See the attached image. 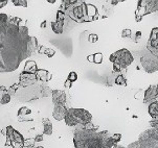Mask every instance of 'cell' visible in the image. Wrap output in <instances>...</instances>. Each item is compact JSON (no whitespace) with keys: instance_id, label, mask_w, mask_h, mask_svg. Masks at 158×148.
<instances>
[{"instance_id":"27","label":"cell","mask_w":158,"mask_h":148,"mask_svg":"<svg viewBox=\"0 0 158 148\" xmlns=\"http://www.w3.org/2000/svg\"><path fill=\"white\" fill-rule=\"evenodd\" d=\"M20 88V86H19V83L18 82H16V83H14V85H12L9 88V93L10 94V95H14L15 96V94H16V92L18 91V89Z\"/></svg>"},{"instance_id":"21","label":"cell","mask_w":158,"mask_h":148,"mask_svg":"<svg viewBox=\"0 0 158 148\" xmlns=\"http://www.w3.org/2000/svg\"><path fill=\"white\" fill-rule=\"evenodd\" d=\"M31 111L29 109H27L26 106H22V107H20L19 109V111H18L17 113V116H18V118L21 120L23 118V116H25V115H31Z\"/></svg>"},{"instance_id":"32","label":"cell","mask_w":158,"mask_h":148,"mask_svg":"<svg viewBox=\"0 0 158 148\" xmlns=\"http://www.w3.org/2000/svg\"><path fill=\"white\" fill-rule=\"evenodd\" d=\"M131 30L130 29H128V28H126V29H124V30L122 31V37L123 38H130L131 37Z\"/></svg>"},{"instance_id":"29","label":"cell","mask_w":158,"mask_h":148,"mask_svg":"<svg viewBox=\"0 0 158 148\" xmlns=\"http://www.w3.org/2000/svg\"><path fill=\"white\" fill-rule=\"evenodd\" d=\"M77 78H79V76H77V72H74V71H71L70 73L68 74V77H67V79L70 80L71 82H76V80H77Z\"/></svg>"},{"instance_id":"15","label":"cell","mask_w":158,"mask_h":148,"mask_svg":"<svg viewBox=\"0 0 158 148\" xmlns=\"http://www.w3.org/2000/svg\"><path fill=\"white\" fill-rule=\"evenodd\" d=\"M120 140H122V134H114L113 136L108 137V138L105 139V141H104V146H105V148H115Z\"/></svg>"},{"instance_id":"41","label":"cell","mask_w":158,"mask_h":148,"mask_svg":"<svg viewBox=\"0 0 158 148\" xmlns=\"http://www.w3.org/2000/svg\"><path fill=\"white\" fill-rule=\"evenodd\" d=\"M2 2H3V0H0V4H1V3H2Z\"/></svg>"},{"instance_id":"42","label":"cell","mask_w":158,"mask_h":148,"mask_svg":"<svg viewBox=\"0 0 158 148\" xmlns=\"http://www.w3.org/2000/svg\"><path fill=\"white\" fill-rule=\"evenodd\" d=\"M1 95H2V94H1ZM1 95H0V98H1ZM0 106H1V103H0Z\"/></svg>"},{"instance_id":"9","label":"cell","mask_w":158,"mask_h":148,"mask_svg":"<svg viewBox=\"0 0 158 148\" xmlns=\"http://www.w3.org/2000/svg\"><path fill=\"white\" fill-rule=\"evenodd\" d=\"M140 65L147 73H155L158 71V60L150 52L140 58Z\"/></svg>"},{"instance_id":"30","label":"cell","mask_w":158,"mask_h":148,"mask_svg":"<svg viewBox=\"0 0 158 148\" xmlns=\"http://www.w3.org/2000/svg\"><path fill=\"white\" fill-rule=\"evenodd\" d=\"M10 21V18L9 16L4 13H0V22H3V23H6Z\"/></svg>"},{"instance_id":"38","label":"cell","mask_w":158,"mask_h":148,"mask_svg":"<svg viewBox=\"0 0 158 148\" xmlns=\"http://www.w3.org/2000/svg\"><path fill=\"white\" fill-rule=\"evenodd\" d=\"M47 2H49V3H56V0H47Z\"/></svg>"},{"instance_id":"13","label":"cell","mask_w":158,"mask_h":148,"mask_svg":"<svg viewBox=\"0 0 158 148\" xmlns=\"http://www.w3.org/2000/svg\"><path fill=\"white\" fill-rule=\"evenodd\" d=\"M158 97V89L156 86L151 85L144 92V97H143V103H152L155 101V99Z\"/></svg>"},{"instance_id":"16","label":"cell","mask_w":158,"mask_h":148,"mask_svg":"<svg viewBox=\"0 0 158 148\" xmlns=\"http://www.w3.org/2000/svg\"><path fill=\"white\" fill-rule=\"evenodd\" d=\"M147 46L158 49V27H155L151 30L150 39H149L148 43H147Z\"/></svg>"},{"instance_id":"43","label":"cell","mask_w":158,"mask_h":148,"mask_svg":"<svg viewBox=\"0 0 158 148\" xmlns=\"http://www.w3.org/2000/svg\"><path fill=\"white\" fill-rule=\"evenodd\" d=\"M156 87H157V89H158V83H157V86H156Z\"/></svg>"},{"instance_id":"14","label":"cell","mask_w":158,"mask_h":148,"mask_svg":"<svg viewBox=\"0 0 158 148\" xmlns=\"http://www.w3.org/2000/svg\"><path fill=\"white\" fill-rule=\"evenodd\" d=\"M68 109L66 107V106H53V112H52V116L57 121H61L64 120L67 115Z\"/></svg>"},{"instance_id":"6","label":"cell","mask_w":158,"mask_h":148,"mask_svg":"<svg viewBox=\"0 0 158 148\" xmlns=\"http://www.w3.org/2000/svg\"><path fill=\"white\" fill-rule=\"evenodd\" d=\"M92 115L90 112L84 109H68L67 115L65 117V123L68 126L87 125L91 123Z\"/></svg>"},{"instance_id":"12","label":"cell","mask_w":158,"mask_h":148,"mask_svg":"<svg viewBox=\"0 0 158 148\" xmlns=\"http://www.w3.org/2000/svg\"><path fill=\"white\" fill-rule=\"evenodd\" d=\"M52 98L53 106H65L66 100H67L66 93L64 92L63 90H52Z\"/></svg>"},{"instance_id":"18","label":"cell","mask_w":158,"mask_h":148,"mask_svg":"<svg viewBox=\"0 0 158 148\" xmlns=\"http://www.w3.org/2000/svg\"><path fill=\"white\" fill-rule=\"evenodd\" d=\"M42 125H43V134L50 136L53 131V125L52 121L48 118H43L42 119Z\"/></svg>"},{"instance_id":"2","label":"cell","mask_w":158,"mask_h":148,"mask_svg":"<svg viewBox=\"0 0 158 148\" xmlns=\"http://www.w3.org/2000/svg\"><path fill=\"white\" fill-rule=\"evenodd\" d=\"M74 130V148H105L104 141L108 138V131H98L91 123L80 125Z\"/></svg>"},{"instance_id":"5","label":"cell","mask_w":158,"mask_h":148,"mask_svg":"<svg viewBox=\"0 0 158 148\" xmlns=\"http://www.w3.org/2000/svg\"><path fill=\"white\" fill-rule=\"evenodd\" d=\"M109 60L112 63V71L114 73H119L122 70L127 68L128 66H130L133 63L134 58L129 50L123 48V49H119L112 53L109 56Z\"/></svg>"},{"instance_id":"17","label":"cell","mask_w":158,"mask_h":148,"mask_svg":"<svg viewBox=\"0 0 158 148\" xmlns=\"http://www.w3.org/2000/svg\"><path fill=\"white\" fill-rule=\"evenodd\" d=\"M37 77H38L39 82H47L52 79V73H50L49 71L45 69H38L37 70Z\"/></svg>"},{"instance_id":"31","label":"cell","mask_w":158,"mask_h":148,"mask_svg":"<svg viewBox=\"0 0 158 148\" xmlns=\"http://www.w3.org/2000/svg\"><path fill=\"white\" fill-rule=\"evenodd\" d=\"M98 34H89V39H88V42L95 43V42H98Z\"/></svg>"},{"instance_id":"35","label":"cell","mask_w":158,"mask_h":148,"mask_svg":"<svg viewBox=\"0 0 158 148\" xmlns=\"http://www.w3.org/2000/svg\"><path fill=\"white\" fill-rule=\"evenodd\" d=\"M64 86H65V88H67V89H70V88L72 87V82H70V80L66 79V82H65V83H64Z\"/></svg>"},{"instance_id":"25","label":"cell","mask_w":158,"mask_h":148,"mask_svg":"<svg viewBox=\"0 0 158 148\" xmlns=\"http://www.w3.org/2000/svg\"><path fill=\"white\" fill-rule=\"evenodd\" d=\"M12 3L15 6H23V7L28 6V2L26 0H12Z\"/></svg>"},{"instance_id":"37","label":"cell","mask_w":158,"mask_h":148,"mask_svg":"<svg viewBox=\"0 0 158 148\" xmlns=\"http://www.w3.org/2000/svg\"><path fill=\"white\" fill-rule=\"evenodd\" d=\"M46 27V21H43V22L41 23V28H44Z\"/></svg>"},{"instance_id":"40","label":"cell","mask_w":158,"mask_h":148,"mask_svg":"<svg viewBox=\"0 0 158 148\" xmlns=\"http://www.w3.org/2000/svg\"><path fill=\"white\" fill-rule=\"evenodd\" d=\"M153 130H155V131H156L157 134H158V127H157V128H153Z\"/></svg>"},{"instance_id":"20","label":"cell","mask_w":158,"mask_h":148,"mask_svg":"<svg viewBox=\"0 0 158 148\" xmlns=\"http://www.w3.org/2000/svg\"><path fill=\"white\" fill-rule=\"evenodd\" d=\"M87 60L90 62V63H94V64H101L103 62V54L101 52L98 53H93L89 56H87Z\"/></svg>"},{"instance_id":"28","label":"cell","mask_w":158,"mask_h":148,"mask_svg":"<svg viewBox=\"0 0 158 148\" xmlns=\"http://www.w3.org/2000/svg\"><path fill=\"white\" fill-rule=\"evenodd\" d=\"M44 54L47 56V58H52L56 54V50L52 49V48H45L44 49Z\"/></svg>"},{"instance_id":"36","label":"cell","mask_w":158,"mask_h":148,"mask_svg":"<svg viewBox=\"0 0 158 148\" xmlns=\"http://www.w3.org/2000/svg\"><path fill=\"white\" fill-rule=\"evenodd\" d=\"M7 3H9V1H6V0H4V1H3V2H2V3H1V4H0V9H2V7H4V6H5V5H6Z\"/></svg>"},{"instance_id":"4","label":"cell","mask_w":158,"mask_h":148,"mask_svg":"<svg viewBox=\"0 0 158 148\" xmlns=\"http://www.w3.org/2000/svg\"><path fill=\"white\" fill-rule=\"evenodd\" d=\"M52 90L48 86L45 85V82H39L34 86H29L25 88H19L16 92L15 96L21 102H29L40 99L42 97H47L52 95Z\"/></svg>"},{"instance_id":"23","label":"cell","mask_w":158,"mask_h":148,"mask_svg":"<svg viewBox=\"0 0 158 148\" xmlns=\"http://www.w3.org/2000/svg\"><path fill=\"white\" fill-rule=\"evenodd\" d=\"M115 85L117 86H123V87H126L127 86V79L125 78V76L123 74H118L116 76V79H115Z\"/></svg>"},{"instance_id":"10","label":"cell","mask_w":158,"mask_h":148,"mask_svg":"<svg viewBox=\"0 0 158 148\" xmlns=\"http://www.w3.org/2000/svg\"><path fill=\"white\" fill-rule=\"evenodd\" d=\"M37 72H29V71H25L23 70L20 73L19 76V83L20 88H25V87H29V86H34L36 83L39 82V79L37 77Z\"/></svg>"},{"instance_id":"24","label":"cell","mask_w":158,"mask_h":148,"mask_svg":"<svg viewBox=\"0 0 158 148\" xmlns=\"http://www.w3.org/2000/svg\"><path fill=\"white\" fill-rule=\"evenodd\" d=\"M89 34H90V33L88 30L83 31V33L81 34V36H80V44L84 45L85 43H87L88 39H89Z\"/></svg>"},{"instance_id":"8","label":"cell","mask_w":158,"mask_h":148,"mask_svg":"<svg viewBox=\"0 0 158 148\" xmlns=\"http://www.w3.org/2000/svg\"><path fill=\"white\" fill-rule=\"evenodd\" d=\"M158 12V0H139L135 10L136 22H140L144 16Z\"/></svg>"},{"instance_id":"33","label":"cell","mask_w":158,"mask_h":148,"mask_svg":"<svg viewBox=\"0 0 158 148\" xmlns=\"http://www.w3.org/2000/svg\"><path fill=\"white\" fill-rule=\"evenodd\" d=\"M150 125H151L152 128H157L158 127V118H156V119H152L150 121Z\"/></svg>"},{"instance_id":"22","label":"cell","mask_w":158,"mask_h":148,"mask_svg":"<svg viewBox=\"0 0 158 148\" xmlns=\"http://www.w3.org/2000/svg\"><path fill=\"white\" fill-rule=\"evenodd\" d=\"M10 100H12V95H10V93H2V95H1V98H0V103H1V106L2 104H7V103H10Z\"/></svg>"},{"instance_id":"7","label":"cell","mask_w":158,"mask_h":148,"mask_svg":"<svg viewBox=\"0 0 158 148\" xmlns=\"http://www.w3.org/2000/svg\"><path fill=\"white\" fill-rule=\"evenodd\" d=\"M128 148H158V134L155 130H146L139 134L137 141L128 145Z\"/></svg>"},{"instance_id":"39","label":"cell","mask_w":158,"mask_h":148,"mask_svg":"<svg viewBox=\"0 0 158 148\" xmlns=\"http://www.w3.org/2000/svg\"><path fill=\"white\" fill-rule=\"evenodd\" d=\"M115 148H126V147H124V146H118V145H117V146L115 147Z\"/></svg>"},{"instance_id":"19","label":"cell","mask_w":158,"mask_h":148,"mask_svg":"<svg viewBox=\"0 0 158 148\" xmlns=\"http://www.w3.org/2000/svg\"><path fill=\"white\" fill-rule=\"evenodd\" d=\"M148 112H149V115L151 116L152 119H156V118H158V101H153L152 103L149 104Z\"/></svg>"},{"instance_id":"3","label":"cell","mask_w":158,"mask_h":148,"mask_svg":"<svg viewBox=\"0 0 158 148\" xmlns=\"http://www.w3.org/2000/svg\"><path fill=\"white\" fill-rule=\"evenodd\" d=\"M62 10L71 20L77 23L93 22V21H98L100 18L96 6H94L93 4L86 3L84 1H77V0L74 4Z\"/></svg>"},{"instance_id":"26","label":"cell","mask_w":158,"mask_h":148,"mask_svg":"<svg viewBox=\"0 0 158 148\" xmlns=\"http://www.w3.org/2000/svg\"><path fill=\"white\" fill-rule=\"evenodd\" d=\"M114 72H112V75H110V76H108V78L106 79V86L107 87H112V86L115 83V79H116V76L118 74L116 75V76L114 77Z\"/></svg>"},{"instance_id":"11","label":"cell","mask_w":158,"mask_h":148,"mask_svg":"<svg viewBox=\"0 0 158 148\" xmlns=\"http://www.w3.org/2000/svg\"><path fill=\"white\" fill-rule=\"evenodd\" d=\"M65 18H66L65 13L61 10H58L57 19H56V21H52V29L55 34H63L64 24H65Z\"/></svg>"},{"instance_id":"34","label":"cell","mask_w":158,"mask_h":148,"mask_svg":"<svg viewBox=\"0 0 158 148\" xmlns=\"http://www.w3.org/2000/svg\"><path fill=\"white\" fill-rule=\"evenodd\" d=\"M34 141L35 142L43 141V134H38V136H36V137H35V139H34Z\"/></svg>"},{"instance_id":"1","label":"cell","mask_w":158,"mask_h":148,"mask_svg":"<svg viewBox=\"0 0 158 148\" xmlns=\"http://www.w3.org/2000/svg\"><path fill=\"white\" fill-rule=\"evenodd\" d=\"M38 49V40L24 25L0 22V73L13 72Z\"/></svg>"}]
</instances>
